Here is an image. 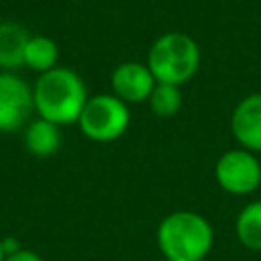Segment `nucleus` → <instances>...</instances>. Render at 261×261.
I'll return each instance as SVG.
<instances>
[{"mask_svg": "<svg viewBox=\"0 0 261 261\" xmlns=\"http://www.w3.org/2000/svg\"><path fill=\"white\" fill-rule=\"evenodd\" d=\"M157 80L143 61H122L110 73V88L124 104H143L149 100Z\"/></svg>", "mask_w": 261, "mask_h": 261, "instance_id": "nucleus-7", "label": "nucleus"}, {"mask_svg": "<svg viewBox=\"0 0 261 261\" xmlns=\"http://www.w3.org/2000/svg\"><path fill=\"white\" fill-rule=\"evenodd\" d=\"M59 61V47L57 43L47 35H31L24 47V67L45 73L53 67H57Z\"/></svg>", "mask_w": 261, "mask_h": 261, "instance_id": "nucleus-12", "label": "nucleus"}, {"mask_svg": "<svg viewBox=\"0 0 261 261\" xmlns=\"http://www.w3.org/2000/svg\"><path fill=\"white\" fill-rule=\"evenodd\" d=\"M230 133L239 147L261 153V92L241 98L230 114Z\"/></svg>", "mask_w": 261, "mask_h": 261, "instance_id": "nucleus-8", "label": "nucleus"}, {"mask_svg": "<svg viewBox=\"0 0 261 261\" xmlns=\"http://www.w3.org/2000/svg\"><path fill=\"white\" fill-rule=\"evenodd\" d=\"M33 112V86L16 71H0V133L22 130Z\"/></svg>", "mask_w": 261, "mask_h": 261, "instance_id": "nucleus-6", "label": "nucleus"}, {"mask_svg": "<svg viewBox=\"0 0 261 261\" xmlns=\"http://www.w3.org/2000/svg\"><path fill=\"white\" fill-rule=\"evenodd\" d=\"M22 143L31 155L51 157L61 147V126L41 116L31 118V122L22 128Z\"/></svg>", "mask_w": 261, "mask_h": 261, "instance_id": "nucleus-9", "label": "nucleus"}, {"mask_svg": "<svg viewBox=\"0 0 261 261\" xmlns=\"http://www.w3.org/2000/svg\"><path fill=\"white\" fill-rule=\"evenodd\" d=\"M4 261H43V257H41L37 251H33V249H24V247H20L18 251L6 255Z\"/></svg>", "mask_w": 261, "mask_h": 261, "instance_id": "nucleus-14", "label": "nucleus"}, {"mask_svg": "<svg viewBox=\"0 0 261 261\" xmlns=\"http://www.w3.org/2000/svg\"><path fill=\"white\" fill-rule=\"evenodd\" d=\"M128 124L130 108L112 92L90 96L77 118L82 135L94 143H110L120 139L126 133Z\"/></svg>", "mask_w": 261, "mask_h": 261, "instance_id": "nucleus-4", "label": "nucleus"}, {"mask_svg": "<svg viewBox=\"0 0 261 261\" xmlns=\"http://www.w3.org/2000/svg\"><path fill=\"white\" fill-rule=\"evenodd\" d=\"M151 112L157 118H171L179 112L181 104H184V96H181V88L173 86V84H161L157 82L149 100H147Z\"/></svg>", "mask_w": 261, "mask_h": 261, "instance_id": "nucleus-13", "label": "nucleus"}, {"mask_svg": "<svg viewBox=\"0 0 261 261\" xmlns=\"http://www.w3.org/2000/svg\"><path fill=\"white\" fill-rule=\"evenodd\" d=\"M259 161H261V159H259Z\"/></svg>", "mask_w": 261, "mask_h": 261, "instance_id": "nucleus-17", "label": "nucleus"}, {"mask_svg": "<svg viewBox=\"0 0 261 261\" xmlns=\"http://www.w3.org/2000/svg\"><path fill=\"white\" fill-rule=\"evenodd\" d=\"M165 261H204L214 247V228L194 210H173L161 218L155 232Z\"/></svg>", "mask_w": 261, "mask_h": 261, "instance_id": "nucleus-2", "label": "nucleus"}, {"mask_svg": "<svg viewBox=\"0 0 261 261\" xmlns=\"http://www.w3.org/2000/svg\"><path fill=\"white\" fill-rule=\"evenodd\" d=\"M214 177L220 190L230 196H249L261 188V161L257 153L243 147L224 151L216 165Z\"/></svg>", "mask_w": 261, "mask_h": 261, "instance_id": "nucleus-5", "label": "nucleus"}, {"mask_svg": "<svg viewBox=\"0 0 261 261\" xmlns=\"http://www.w3.org/2000/svg\"><path fill=\"white\" fill-rule=\"evenodd\" d=\"M88 98V88L82 75L71 67L57 65L45 73H39L33 84L35 114L59 126L77 124Z\"/></svg>", "mask_w": 261, "mask_h": 261, "instance_id": "nucleus-1", "label": "nucleus"}, {"mask_svg": "<svg viewBox=\"0 0 261 261\" xmlns=\"http://www.w3.org/2000/svg\"><path fill=\"white\" fill-rule=\"evenodd\" d=\"M6 253H4V245H2V239H0V261H4Z\"/></svg>", "mask_w": 261, "mask_h": 261, "instance_id": "nucleus-15", "label": "nucleus"}, {"mask_svg": "<svg viewBox=\"0 0 261 261\" xmlns=\"http://www.w3.org/2000/svg\"><path fill=\"white\" fill-rule=\"evenodd\" d=\"M31 33L14 20H0V71H16L24 65V47Z\"/></svg>", "mask_w": 261, "mask_h": 261, "instance_id": "nucleus-10", "label": "nucleus"}, {"mask_svg": "<svg viewBox=\"0 0 261 261\" xmlns=\"http://www.w3.org/2000/svg\"><path fill=\"white\" fill-rule=\"evenodd\" d=\"M202 53L198 41L181 31L159 35L147 51V67L161 84L184 86L200 69Z\"/></svg>", "mask_w": 261, "mask_h": 261, "instance_id": "nucleus-3", "label": "nucleus"}, {"mask_svg": "<svg viewBox=\"0 0 261 261\" xmlns=\"http://www.w3.org/2000/svg\"><path fill=\"white\" fill-rule=\"evenodd\" d=\"M163 261H165V259H163Z\"/></svg>", "mask_w": 261, "mask_h": 261, "instance_id": "nucleus-16", "label": "nucleus"}, {"mask_svg": "<svg viewBox=\"0 0 261 261\" xmlns=\"http://www.w3.org/2000/svg\"><path fill=\"white\" fill-rule=\"evenodd\" d=\"M234 234L245 249L255 253L261 251V200H253L239 210L234 220Z\"/></svg>", "mask_w": 261, "mask_h": 261, "instance_id": "nucleus-11", "label": "nucleus"}]
</instances>
